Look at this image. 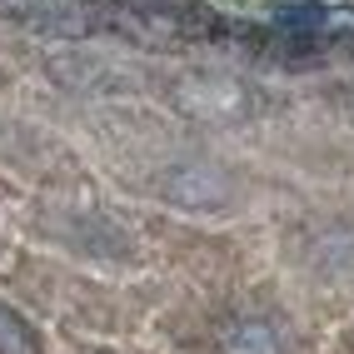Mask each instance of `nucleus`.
I'll list each match as a JSON object with an SVG mask.
<instances>
[{"label": "nucleus", "mask_w": 354, "mask_h": 354, "mask_svg": "<svg viewBox=\"0 0 354 354\" xmlns=\"http://www.w3.org/2000/svg\"><path fill=\"white\" fill-rule=\"evenodd\" d=\"M0 354H40L35 329L20 319L15 310H6V304H0Z\"/></svg>", "instance_id": "20e7f679"}, {"label": "nucleus", "mask_w": 354, "mask_h": 354, "mask_svg": "<svg viewBox=\"0 0 354 354\" xmlns=\"http://www.w3.org/2000/svg\"><path fill=\"white\" fill-rule=\"evenodd\" d=\"M175 100L200 120H240L250 110V90L234 80H220V75H190L175 90Z\"/></svg>", "instance_id": "f257e3e1"}, {"label": "nucleus", "mask_w": 354, "mask_h": 354, "mask_svg": "<svg viewBox=\"0 0 354 354\" xmlns=\"http://www.w3.org/2000/svg\"><path fill=\"white\" fill-rule=\"evenodd\" d=\"M225 354H279V339H274V329L270 324H259V319H240L225 335Z\"/></svg>", "instance_id": "7ed1b4c3"}, {"label": "nucleus", "mask_w": 354, "mask_h": 354, "mask_svg": "<svg viewBox=\"0 0 354 354\" xmlns=\"http://www.w3.org/2000/svg\"><path fill=\"white\" fill-rule=\"evenodd\" d=\"M165 195L180 200V205H220L225 200V180L215 170H205V165H185V170H170Z\"/></svg>", "instance_id": "f03ea898"}]
</instances>
